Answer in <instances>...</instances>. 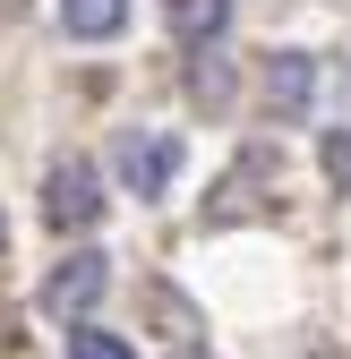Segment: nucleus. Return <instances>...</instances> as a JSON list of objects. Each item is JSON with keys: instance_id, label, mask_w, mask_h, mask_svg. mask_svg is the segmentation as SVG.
Listing matches in <instances>:
<instances>
[{"instance_id": "obj_2", "label": "nucleus", "mask_w": 351, "mask_h": 359, "mask_svg": "<svg viewBox=\"0 0 351 359\" xmlns=\"http://www.w3.org/2000/svg\"><path fill=\"white\" fill-rule=\"evenodd\" d=\"M43 222L52 231H95L103 222V180H95V163H52V180H43Z\"/></svg>"}, {"instance_id": "obj_1", "label": "nucleus", "mask_w": 351, "mask_h": 359, "mask_svg": "<svg viewBox=\"0 0 351 359\" xmlns=\"http://www.w3.org/2000/svg\"><path fill=\"white\" fill-rule=\"evenodd\" d=\"M112 163H120L128 197H171V180H180V137H171V128H128V137L112 146Z\"/></svg>"}, {"instance_id": "obj_8", "label": "nucleus", "mask_w": 351, "mask_h": 359, "mask_svg": "<svg viewBox=\"0 0 351 359\" xmlns=\"http://www.w3.org/2000/svg\"><path fill=\"white\" fill-rule=\"evenodd\" d=\"M326 171H334V180H351V128H334V137H326Z\"/></svg>"}, {"instance_id": "obj_5", "label": "nucleus", "mask_w": 351, "mask_h": 359, "mask_svg": "<svg viewBox=\"0 0 351 359\" xmlns=\"http://www.w3.org/2000/svg\"><path fill=\"white\" fill-rule=\"evenodd\" d=\"M60 26H69L77 43H103V34L128 26V0H60Z\"/></svg>"}, {"instance_id": "obj_4", "label": "nucleus", "mask_w": 351, "mask_h": 359, "mask_svg": "<svg viewBox=\"0 0 351 359\" xmlns=\"http://www.w3.org/2000/svg\"><path fill=\"white\" fill-rule=\"evenodd\" d=\"M309 103H317V60L309 52H274L266 60V111L274 120H309Z\"/></svg>"}, {"instance_id": "obj_3", "label": "nucleus", "mask_w": 351, "mask_h": 359, "mask_svg": "<svg viewBox=\"0 0 351 359\" xmlns=\"http://www.w3.org/2000/svg\"><path fill=\"white\" fill-rule=\"evenodd\" d=\"M103 283H112V265H103L95 248H77V257L60 265V274L43 283V317H60V325H69V317H86V308L103 299Z\"/></svg>"}, {"instance_id": "obj_10", "label": "nucleus", "mask_w": 351, "mask_h": 359, "mask_svg": "<svg viewBox=\"0 0 351 359\" xmlns=\"http://www.w3.org/2000/svg\"><path fill=\"white\" fill-rule=\"evenodd\" d=\"M0 240H9V222H0Z\"/></svg>"}, {"instance_id": "obj_7", "label": "nucleus", "mask_w": 351, "mask_h": 359, "mask_svg": "<svg viewBox=\"0 0 351 359\" xmlns=\"http://www.w3.org/2000/svg\"><path fill=\"white\" fill-rule=\"evenodd\" d=\"M69 359H138V351H128L120 334H103V325H77L69 334Z\"/></svg>"}, {"instance_id": "obj_6", "label": "nucleus", "mask_w": 351, "mask_h": 359, "mask_svg": "<svg viewBox=\"0 0 351 359\" xmlns=\"http://www.w3.org/2000/svg\"><path fill=\"white\" fill-rule=\"evenodd\" d=\"M163 9H171V34L180 43H214L232 26V0H163Z\"/></svg>"}, {"instance_id": "obj_9", "label": "nucleus", "mask_w": 351, "mask_h": 359, "mask_svg": "<svg viewBox=\"0 0 351 359\" xmlns=\"http://www.w3.org/2000/svg\"><path fill=\"white\" fill-rule=\"evenodd\" d=\"M317 359H343V351H317Z\"/></svg>"}]
</instances>
